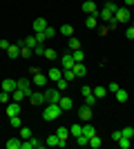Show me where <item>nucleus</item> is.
I'll list each match as a JSON object with an SVG mask.
<instances>
[{
	"mask_svg": "<svg viewBox=\"0 0 134 149\" xmlns=\"http://www.w3.org/2000/svg\"><path fill=\"white\" fill-rule=\"evenodd\" d=\"M18 89H22V91H25V96H27V98H29V96L34 93V89H32V82L27 80V78H20V80H18Z\"/></svg>",
	"mask_w": 134,
	"mask_h": 149,
	"instance_id": "1a4fd4ad",
	"label": "nucleus"
},
{
	"mask_svg": "<svg viewBox=\"0 0 134 149\" xmlns=\"http://www.w3.org/2000/svg\"><path fill=\"white\" fill-rule=\"evenodd\" d=\"M56 136H58L60 143H67V138H69V129H67V127H58V129H56Z\"/></svg>",
	"mask_w": 134,
	"mask_h": 149,
	"instance_id": "dca6fc26",
	"label": "nucleus"
},
{
	"mask_svg": "<svg viewBox=\"0 0 134 149\" xmlns=\"http://www.w3.org/2000/svg\"><path fill=\"white\" fill-rule=\"evenodd\" d=\"M43 33H45V38H54V36H56V29L47 25V27H45V31H43Z\"/></svg>",
	"mask_w": 134,
	"mask_h": 149,
	"instance_id": "58836bf2",
	"label": "nucleus"
},
{
	"mask_svg": "<svg viewBox=\"0 0 134 149\" xmlns=\"http://www.w3.org/2000/svg\"><path fill=\"white\" fill-rule=\"evenodd\" d=\"M83 134H85L87 138L96 136V129H94V125H83Z\"/></svg>",
	"mask_w": 134,
	"mask_h": 149,
	"instance_id": "c85d7f7f",
	"label": "nucleus"
},
{
	"mask_svg": "<svg viewBox=\"0 0 134 149\" xmlns=\"http://www.w3.org/2000/svg\"><path fill=\"white\" fill-rule=\"evenodd\" d=\"M60 33H63V36H74V27H72V25H67V22H65V25L60 27Z\"/></svg>",
	"mask_w": 134,
	"mask_h": 149,
	"instance_id": "7c9ffc66",
	"label": "nucleus"
},
{
	"mask_svg": "<svg viewBox=\"0 0 134 149\" xmlns=\"http://www.w3.org/2000/svg\"><path fill=\"white\" fill-rule=\"evenodd\" d=\"M96 25H98V13H92V16L85 18V27L87 29H96Z\"/></svg>",
	"mask_w": 134,
	"mask_h": 149,
	"instance_id": "2eb2a0df",
	"label": "nucleus"
},
{
	"mask_svg": "<svg viewBox=\"0 0 134 149\" xmlns=\"http://www.w3.org/2000/svg\"><path fill=\"white\" fill-rule=\"evenodd\" d=\"M130 27H134V18H132V20H130Z\"/></svg>",
	"mask_w": 134,
	"mask_h": 149,
	"instance_id": "864d4df0",
	"label": "nucleus"
},
{
	"mask_svg": "<svg viewBox=\"0 0 134 149\" xmlns=\"http://www.w3.org/2000/svg\"><path fill=\"white\" fill-rule=\"evenodd\" d=\"M121 134H123L125 138H134V127H123Z\"/></svg>",
	"mask_w": 134,
	"mask_h": 149,
	"instance_id": "4c0bfd02",
	"label": "nucleus"
},
{
	"mask_svg": "<svg viewBox=\"0 0 134 149\" xmlns=\"http://www.w3.org/2000/svg\"><path fill=\"white\" fill-rule=\"evenodd\" d=\"M11 120V127H16V129H20L22 127V120H20V116H13V118H9Z\"/></svg>",
	"mask_w": 134,
	"mask_h": 149,
	"instance_id": "ea45409f",
	"label": "nucleus"
},
{
	"mask_svg": "<svg viewBox=\"0 0 134 149\" xmlns=\"http://www.w3.org/2000/svg\"><path fill=\"white\" fill-rule=\"evenodd\" d=\"M98 18H103V22H109V20H114V11H109L103 7L101 11H98Z\"/></svg>",
	"mask_w": 134,
	"mask_h": 149,
	"instance_id": "f3484780",
	"label": "nucleus"
},
{
	"mask_svg": "<svg viewBox=\"0 0 134 149\" xmlns=\"http://www.w3.org/2000/svg\"><path fill=\"white\" fill-rule=\"evenodd\" d=\"M45 58H47V60H56V58H58V51H54V49H45Z\"/></svg>",
	"mask_w": 134,
	"mask_h": 149,
	"instance_id": "c9c22d12",
	"label": "nucleus"
},
{
	"mask_svg": "<svg viewBox=\"0 0 134 149\" xmlns=\"http://www.w3.org/2000/svg\"><path fill=\"white\" fill-rule=\"evenodd\" d=\"M121 136H123V134H121V129H114V131H112V140H119Z\"/></svg>",
	"mask_w": 134,
	"mask_h": 149,
	"instance_id": "de8ad7c7",
	"label": "nucleus"
},
{
	"mask_svg": "<svg viewBox=\"0 0 134 149\" xmlns=\"http://www.w3.org/2000/svg\"><path fill=\"white\" fill-rule=\"evenodd\" d=\"M32 51H34V56H45V47H43V42H38Z\"/></svg>",
	"mask_w": 134,
	"mask_h": 149,
	"instance_id": "e433bc0d",
	"label": "nucleus"
},
{
	"mask_svg": "<svg viewBox=\"0 0 134 149\" xmlns=\"http://www.w3.org/2000/svg\"><path fill=\"white\" fill-rule=\"evenodd\" d=\"M107 31H109L107 27H101V29H98V33H101V36H107Z\"/></svg>",
	"mask_w": 134,
	"mask_h": 149,
	"instance_id": "3c124183",
	"label": "nucleus"
},
{
	"mask_svg": "<svg viewBox=\"0 0 134 149\" xmlns=\"http://www.w3.org/2000/svg\"><path fill=\"white\" fill-rule=\"evenodd\" d=\"M89 147H94V149H98V147H101V145H103V138L101 136H98V134H96V136H92V138H89Z\"/></svg>",
	"mask_w": 134,
	"mask_h": 149,
	"instance_id": "4be33fe9",
	"label": "nucleus"
},
{
	"mask_svg": "<svg viewBox=\"0 0 134 149\" xmlns=\"http://www.w3.org/2000/svg\"><path fill=\"white\" fill-rule=\"evenodd\" d=\"M0 89H2V91H16V89H18V80H13V78H5V80H2V85H0Z\"/></svg>",
	"mask_w": 134,
	"mask_h": 149,
	"instance_id": "0eeeda50",
	"label": "nucleus"
},
{
	"mask_svg": "<svg viewBox=\"0 0 134 149\" xmlns=\"http://www.w3.org/2000/svg\"><path fill=\"white\" fill-rule=\"evenodd\" d=\"M125 38H128V40H134V27H128V29H125Z\"/></svg>",
	"mask_w": 134,
	"mask_h": 149,
	"instance_id": "a18cd8bd",
	"label": "nucleus"
},
{
	"mask_svg": "<svg viewBox=\"0 0 134 149\" xmlns=\"http://www.w3.org/2000/svg\"><path fill=\"white\" fill-rule=\"evenodd\" d=\"M114 20H116V22H121V25H123V22H130V20H132V18H130V9H128V7H119V9L114 11Z\"/></svg>",
	"mask_w": 134,
	"mask_h": 149,
	"instance_id": "7ed1b4c3",
	"label": "nucleus"
},
{
	"mask_svg": "<svg viewBox=\"0 0 134 149\" xmlns=\"http://www.w3.org/2000/svg\"><path fill=\"white\" fill-rule=\"evenodd\" d=\"M74 74H76V78H83L85 74H87V67H85V62H76L74 65V69H72Z\"/></svg>",
	"mask_w": 134,
	"mask_h": 149,
	"instance_id": "4468645a",
	"label": "nucleus"
},
{
	"mask_svg": "<svg viewBox=\"0 0 134 149\" xmlns=\"http://www.w3.org/2000/svg\"><path fill=\"white\" fill-rule=\"evenodd\" d=\"M92 116H94V111H92V107H89V105H83L81 109H78V118L83 120V123H89Z\"/></svg>",
	"mask_w": 134,
	"mask_h": 149,
	"instance_id": "20e7f679",
	"label": "nucleus"
},
{
	"mask_svg": "<svg viewBox=\"0 0 134 149\" xmlns=\"http://www.w3.org/2000/svg\"><path fill=\"white\" fill-rule=\"evenodd\" d=\"M7 56L11 58V60L20 58V47H18V45H9V49H7Z\"/></svg>",
	"mask_w": 134,
	"mask_h": 149,
	"instance_id": "a211bd4d",
	"label": "nucleus"
},
{
	"mask_svg": "<svg viewBox=\"0 0 134 149\" xmlns=\"http://www.w3.org/2000/svg\"><path fill=\"white\" fill-rule=\"evenodd\" d=\"M92 89H94V87H87V85H83V87H81V93H83V98L92 93Z\"/></svg>",
	"mask_w": 134,
	"mask_h": 149,
	"instance_id": "49530a36",
	"label": "nucleus"
},
{
	"mask_svg": "<svg viewBox=\"0 0 134 149\" xmlns=\"http://www.w3.org/2000/svg\"><path fill=\"white\" fill-rule=\"evenodd\" d=\"M119 89H121V87H119L116 82H109V85H107V91H109V93H116Z\"/></svg>",
	"mask_w": 134,
	"mask_h": 149,
	"instance_id": "c03bdc74",
	"label": "nucleus"
},
{
	"mask_svg": "<svg viewBox=\"0 0 134 149\" xmlns=\"http://www.w3.org/2000/svg\"><path fill=\"white\" fill-rule=\"evenodd\" d=\"M47 85H49V78H47V76L43 74V71H38V74L34 76V87H40V89H45Z\"/></svg>",
	"mask_w": 134,
	"mask_h": 149,
	"instance_id": "39448f33",
	"label": "nucleus"
},
{
	"mask_svg": "<svg viewBox=\"0 0 134 149\" xmlns=\"http://www.w3.org/2000/svg\"><path fill=\"white\" fill-rule=\"evenodd\" d=\"M125 2V7H134V0H123Z\"/></svg>",
	"mask_w": 134,
	"mask_h": 149,
	"instance_id": "603ef678",
	"label": "nucleus"
},
{
	"mask_svg": "<svg viewBox=\"0 0 134 149\" xmlns=\"http://www.w3.org/2000/svg\"><path fill=\"white\" fill-rule=\"evenodd\" d=\"M58 105H60V109H63V111H69L72 107H74V100H72L69 96H60V100H58Z\"/></svg>",
	"mask_w": 134,
	"mask_h": 149,
	"instance_id": "f8f14e48",
	"label": "nucleus"
},
{
	"mask_svg": "<svg viewBox=\"0 0 134 149\" xmlns=\"http://www.w3.org/2000/svg\"><path fill=\"white\" fill-rule=\"evenodd\" d=\"M45 27H47V20L45 18H36L34 20V33H43Z\"/></svg>",
	"mask_w": 134,
	"mask_h": 149,
	"instance_id": "ddd939ff",
	"label": "nucleus"
},
{
	"mask_svg": "<svg viewBox=\"0 0 134 149\" xmlns=\"http://www.w3.org/2000/svg\"><path fill=\"white\" fill-rule=\"evenodd\" d=\"M43 93H45V102H56V105H58V100H60V96H63V91H60L58 87L56 89L49 87V89H45Z\"/></svg>",
	"mask_w": 134,
	"mask_h": 149,
	"instance_id": "f03ea898",
	"label": "nucleus"
},
{
	"mask_svg": "<svg viewBox=\"0 0 134 149\" xmlns=\"http://www.w3.org/2000/svg\"><path fill=\"white\" fill-rule=\"evenodd\" d=\"M92 93H94L96 98L101 100V98H105V93H107V87H94V89H92Z\"/></svg>",
	"mask_w": 134,
	"mask_h": 149,
	"instance_id": "a878e982",
	"label": "nucleus"
},
{
	"mask_svg": "<svg viewBox=\"0 0 134 149\" xmlns=\"http://www.w3.org/2000/svg\"><path fill=\"white\" fill-rule=\"evenodd\" d=\"M96 102H98V98H96L94 93H89V96H85V105H89V107H94Z\"/></svg>",
	"mask_w": 134,
	"mask_h": 149,
	"instance_id": "473e14b6",
	"label": "nucleus"
},
{
	"mask_svg": "<svg viewBox=\"0 0 134 149\" xmlns=\"http://www.w3.org/2000/svg\"><path fill=\"white\" fill-rule=\"evenodd\" d=\"M29 100H32V105L40 107V105H45V93L43 91H34L32 96H29Z\"/></svg>",
	"mask_w": 134,
	"mask_h": 149,
	"instance_id": "9b49d317",
	"label": "nucleus"
},
{
	"mask_svg": "<svg viewBox=\"0 0 134 149\" xmlns=\"http://www.w3.org/2000/svg\"><path fill=\"white\" fill-rule=\"evenodd\" d=\"M116 143L121 145V149H130V147H132V138H125V136H121L119 140H116Z\"/></svg>",
	"mask_w": 134,
	"mask_h": 149,
	"instance_id": "b1692460",
	"label": "nucleus"
},
{
	"mask_svg": "<svg viewBox=\"0 0 134 149\" xmlns=\"http://www.w3.org/2000/svg\"><path fill=\"white\" fill-rule=\"evenodd\" d=\"M58 143H60V140H58V136H56V134H51V136L47 138V140H45V145H47V147H58Z\"/></svg>",
	"mask_w": 134,
	"mask_h": 149,
	"instance_id": "bb28decb",
	"label": "nucleus"
},
{
	"mask_svg": "<svg viewBox=\"0 0 134 149\" xmlns=\"http://www.w3.org/2000/svg\"><path fill=\"white\" fill-rule=\"evenodd\" d=\"M72 58H74V62H83V60H85V51H83V49L72 51Z\"/></svg>",
	"mask_w": 134,
	"mask_h": 149,
	"instance_id": "393cba45",
	"label": "nucleus"
},
{
	"mask_svg": "<svg viewBox=\"0 0 134 149\" xmlns=\"http://www.w3.org/2000/svg\"><path fill=\"white\" fill-rule=\"evenodd\" d=\"M9 98H11V93H9V91H0V102H5V105H7V102H11Z\"/></svg>",
	"mask_w": 134,
	"mask_h": 149,
	"instance_id": "a19ab883",
	"label": "nucleus"
},
{
	"mask_svg": "<svg viewBox=\"0 0 134 149\" xmlns=\"http://www.w3.org/2000/svg\"><path fill=\"white\" fill-rule=\"evenodd\" d=\"M7 116L9 118H13V116H20V102H16V100H11V102H7Z\"/></svg>",
	"mask_w": 134,
	"mask_h": 149,
	"instance_id": "423d86ee",
	"label": "nucleus"
},
{
	"mask_svg": "<svg viewBox=\"0 0 134 149\" xmlns=\"http://www.w3.org/2000/svg\"><path fill=\"white\" fill-rule=\"evenodd\" d=\"M20 138H22V140L32 138V129H29V127H20Z\"/></svg>",
	"mask_w": 134,
	"mask_h": 149,
	"instance_id": "72a5a7b5",
	"label": "nucleus"
},
{
	"mask_svg": "<svg viewBox=\"0 0 134 149\" xmlns=\"http://www.w3.org/2000/svg\"><path fill=\"white\" fill-rule=\"evenodd\" d=\"M114 96H116V100H119L121 105H123V102H128V98H130V96H128V91H125V89H119V91H116Z\"/></svg>",
	"mask_w": 134,
	"mask_h": 149,
	"instance_id": "5701e85b",
	"label": "nucleus"
},
{
	"mask_svg": "<svg viewBox=\"0 0 134 149\" xmlns=\"http://www.w3.org/2000/svg\"><path fill=\"white\" fill-rule=\"evenodd\" d=\"M116 27H119V22H116V20H109V22H107V29H109V31H114Z\"/></svg>",
	"mask_w": 134,
	"mask_h": 149,
	"instance_id": "09e8293b",
	"label": "nucleus"
},
{
	"mask_svg": "<svg viewBox=\"0 0 134 149\" xmlns=\"http://www.w3.org/2000/svg\"><path fill=\"white\" fill-rule=\"evenodd\" d=\"M69 134H72L74 138L81 136V134H83V125H72V127H69Z\"/></svg>",
	"mask_w": 134,
	"mask_h": 149,
	"instance_id": "c756f323",
	"label": "nucleus"
},
{
	"mask_svg": "<svg viewBox=\"0 0 134 149\" xmlns=\"http://www.w3.org/2000/svg\"><path fill=\"white\" fill-rule=\"evenodd\" d=\"M56 87L60 89V91H65V89H67V80H65V78H60V80H56Z\"/></svg>",
	"mask_w": 134,
	"mask_h": 149,
	"instance_id": "37998d69",
	"label": "nucleus"
},
{
	"mask_svg": "<svg viewBox=\"0 0 134 149\" xmlns=\"http://www.w3.org/2000/svg\"><path fill=\"white\" fill-rule=\"evenodd\" d=\"M11 96H13V100H16V102H22V100L27 98L22 89H16V91H11Z\"/></svg>",
	"mask_w": 134,
	"mask_h": 149,
	"instance_id": "cd10ccee",
	"label": "nucleus"
},
{
	"mask_svg": "<svg viewBox=\"0 0 134 149\" xmlns=\"http://www.w3.org/2000/svg\"><path fill=\"white\" fill-rule=\"evenodd\" d=\"M34 51L29 49V47H20V58H32Z\"/></svg>",
	"mask_w": 134,
	"mask_h": 149,
	"instance_id": "f704fd0d",
	"label": "nucleus"
},
{
	"mask_svg": "<svg viewBox=\"0 0 134 149\" xmlns=\"http://www.w3.org/2000/svg\"><path fill=\"white\" fill-rule=\"evenodd\" d=\"M60 113H63L60 105H56V102H47V107L43 109V118L47 120V123H51V120H58V118H60Z\"/></svg>",
	"mask_w": 134,
	"mask_h": 149,
	"instance_id": "f257e3e1",
	"label": "nucleus"
},
{
	"mask_svg": "<svg viewBox=\"0 0 134 149\" xmlns=\"http://www.w3.org/2000/svg\"><path fill=\"white\" fill-rule=\"evenodd\" d=\"M76 49H81V40L72 36L69 40H67V51H76Z\"/></svg>",
	"mask_w": 134,
	"mask_h": 149,
	"instance_id": "aec40b11",
	"label": "nucleus"
},
{
	"mask_svg": "<svg viewBox=\"0 0 134 149\" xmlns=\"http://www.w3.org/2000/svg\"><path fill=\"white\" fill-rule=\"evenodd\" d=\"M60 62H63V69H74V58H72V51H65L63 58H60Z\"/></svg>",
	"mask_w": 134,
	"mask_h": 149,
	"instance_id": "9d476101",
	"label": "nucleus"
},
{
	"mask_svg": "<svg viewBox=\"0 0 134 149\" xmlns=\"http://www.w3.org/2000/svg\"><path fill=\"white\" fill-rule=\"evenodd\" d=\"M63 78H65V80H67V82H72V80H74V78H76V74H74L72 69H63Z\"/></svg>",
	"mask_w": 134,
	"mask_h": 149,
	"instance_id": "2f4dec72",
	"label": "nucleus"
},
{
	"mask_svg": "<svg viewBox=\"0 0 134 149\" xmlns=\"http://www.w3.org/2000/svg\"><path fill=\"white\" fill-rule=\"evenodd\" d=\"M103 7H105V9H109V11H116V9H119V5H116V2H112V0H107Z\"/></svg>",
	"mask_w": 134,
	"mask_h": 149,
	"instance_id": "79ce46f5",
	"label": "nucleus"
},
{
	"mask_svg": "<svg viewBox=\"0 0 134 149\" xmlns=\"http://www.w3.org/2000/svg\"><path fill=\"white\" fill-rule=\"evenodd\" d=\"M22 147V138H11L7 140V149H20Z\"/></svg>",
	"mask_w": 134,
	"mask_h": 149,
	"instance_id": "412c9836",
	"label": "nucleus"
},
{
	"mask_svg": "<svg viewBox=\"0 0 134 149\" xmlns=\"http://www.w3.org/2000/svg\"><path fill=\"white\" fill-rule=\"evenodd\" d=\"M81 9H83V13H85V16H92V13H98V9H96V2H94V0H85Z\"/></svg>",
	"mask_w": 134,
	"mask_h": 149,
	"instance_id": "6e6552de",
	"label": "nucleus"
},
{
	"mask_svg": "<svg viewBox=\"0 0 134 149\" xmlns=\"http://www.w3.org/2000/svg\"><path fill=\"white\" fill-rule=\"evenodd\" d=\"M47 78L56 82V80H60V78H63V71H60L58 67H51V69H49V76H47Z\"/></svg>",
	"mask_w": 134,
	"mask_h": 149,
	"instance_id": "6ab92c4d",
	"label": "nucleus"
},
{
	"mask_svg": "<svg viewBox=\"0 0 134 149\" xmlns=\"http://www.w3.org/2000/svg\"><path fill=\"white\" fill-rule=\"evenodd\" d=\"M0 49L7 51V49H9V42H7V40H0Z\"/></svg>",
	"mask_w": 134,
	"mask_h": 149,
	"instance_id": "8fccbe9b",
	"label": "nucleus"
}]
</instances>
